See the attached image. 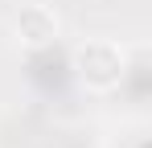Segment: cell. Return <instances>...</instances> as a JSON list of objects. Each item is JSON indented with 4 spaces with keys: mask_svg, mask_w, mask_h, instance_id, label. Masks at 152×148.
I'll return each instance as SVG.
<instances>
[{
    "mask_svg": "<svg viewBox=\"0 0 152 148\" xmlns=\"http://www.w3.org/2000/svg\"><path fill=\"white\" fill-rule=\"evenodd\" d=\"M78 78L86 86H115L124 78V53L107 41H91L78 49Z\"/></svg>",
    "mask_w": 152,
    "mask_h": 148,
    "instance_id": "cell-1",
    "label": "cell"
},
{
    "mask_svg": "<svg viewBox=\"0 0 152 148\" xmlns=\"http://www.w3.org/2000/svg\"><path fill=\"white\" fill-rule=\"evenodd\" d=\"M17 33L25 37V45H50L58 37V17L50 8H41V4H29L17 17Z\"/></svg>",
    "mask_w": 152,
    "mask_h": 148,
    "instance_id": "cell-2",
    "label": "cell"
}]
</instances>
